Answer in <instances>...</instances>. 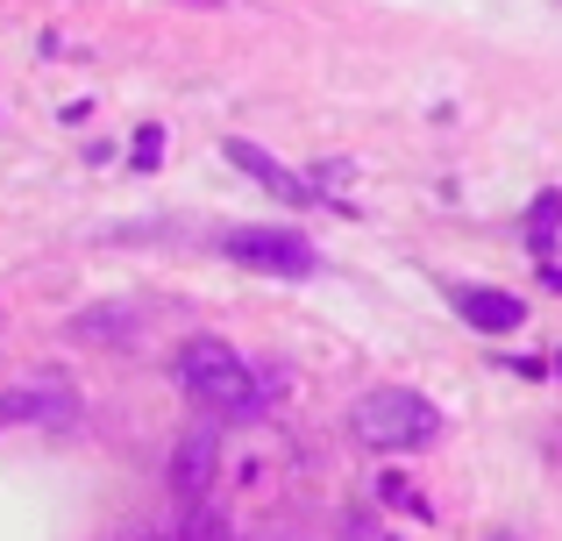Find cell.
<instances>
[{
	"instance_id": "obj_6",
	"label": "cell",
	"mask_w": 562,
	"mask_h": 541,
	"mask_svg": "<svg viewBox=\"0 0 562 541\" xmlns=\"http://www.w3.org/2000/svg\"><path fill=\"white\" fill-rule=\"evenodd\" d=\"M449 306L470 320V328H484V335H513L527 320V300L506 292V285H449Z\"/></svg>"
},
{
	"instance_id": "obj_1",
	"label": "cell",
	"mask_w": 562,
	"mask_h": 541,
	"mask_svg": "<svg viewBox=\"0 0 562 541\" xmlns=\"http://www.w3.org/2000/svg\"><path fill=\"white\" fill-rule=\"evenodd\" d=\"M179 392L200 414H214V420H249V414H263L257 406V377H249V363L235 357L221 335H192V342L179 349Z\"/></svg>"
},
{
	"instance_id": "obj_2",
	"label": "cell",
	"mask_w": 562,
	"mask_h": 541,
	"mask_svg": "<svg viewBox=\"0 0 562 541\" xmlns=\"http://www.w3.org/2000/svg\"><path fill=\"white\" fill-rule=\"evenodd\" d=\"M349 428H357L363 449H384V457H413V449L441 442V406L420 399L413 385H378L349 406Z\"/></svg>"
},
{
	"instance_id": "obj_7",
	"label": "cell",
	"mask_w": 562,
	"mask_h": 541,
	"mask_svg": "<svg viewBox=\"0 0 562 541\" xmlns=\"http://www.w3.org/2000/svg\"><path fill=\"white\" fill-rule=\"evenodd\" d=\"M14 420L65 428V420H79V399L65 385H14V392H0V428H14Z\"/></svg>"
},
{
	"instance_id": "obj_9",
	"label": "cell",
	"mask_w": 562,
	"mask_h": 541,
	"mask_svg": "<svg viewBox=\"0 0 562 541\" xmlns=\"http://www.w3.org/2000/svg\"><path fill=\"white\" fill-rule=\"evenodd\" d=\"M79 335H86V342H128V335H136V320H128L122 306H93V314L79 320Z\"/></svg>"
},
{
	"instance_id": "obj_11",
	"label": "cell",
	"mask_w": 562,
	"mask_h": 541,
	"mask_svg": "<svg viewBox=\"0 0 562 541\" xmlns=\"http://www.w3.org/2000/svg\"><path fill=\"white\" fill-rule=\"evenodd\" d=\"M378 499H384V506H406V514H427V506H420V492H413L398 471H384V477H378Z\"/></svg>"
},
{
	"instance_id": "obj_3",
	"label": "cell",
	"mask_w": 562,
	"mask_h": 541,
	"mask_svg": "<svg viewBox=\"0 0 562 541\" xmlns=\"http://www.w3.org/2000/svg\"><path fill=\"white\" fill-rule=\"evenodd\" d=\"M221 257H235L243 271H263V278H314L321 271V250L300 236V228H221Z\"/></svg>"
},
{
	"instance_id": "obj_4",
	"label": "cell",
	"mask_w": 562,
	"mask_h": 541,
	"mask_svg": "<svg viewBox=\"0 0 562 541\" xmlns=\"http://www.w3.org/2000/svg\"><path fill=\"white\" fill-rule=\"evenodd\" d=\"M221 157H228L235 171H249V179H257L271 200H285V207H328V193H321L314 179H300L292 165H278V157H271V150H257L249 136H228V143H221Z\"/></svg>"
},
{
	"instance_id": "obj_10",
	"label": "cell",
	"mask_w": 562,
	"mask_h": 541,
	"mask_svg": "<svg viewBox=\"0 0 562 541\" xmlns=\"http://www.w3.org/2000/svg\"><path fill=\"white\" fill-rule=\"evenodd\" d=\"M171 534H179V541H235V528L221 514H206V506H192V520H186V528H171Z\"/></svg>"
},
{
	"instance_id": "obj_14",
	"label": "cell",
	"mask_w": 562,
	"mask_h": 541,
	"mask_svg": "<svg viewBox=\"0 0 562 541\" xmlns=\"http://www.w3.org/2000/svg\"><path fill=\"white\" fill-rule=\"evenodd\" d=\"M192 8H221V0H192Z\"/></svg>"
},
{
	"instance_id": "obj_12",
	"label": "cell",
	"mask_w": 562,
	"mask_h": 541,
	"mask_svg": "<svg viewBox=\"0 0 562 541\" xmlns=\"http://www.w3.org/2000/svg\"><path fill=\"white\" fill-rule=\"evenodd\" d=\"M128 165H136V171H157V165H165V128H143L136 150H128Z\"/></svg>"
},
{
	"instance_id": "obj_16",
	"label": "cell",
	"mask_w": 562,
	"mask_h": 541,
	"mask_svg": "<svg viewBox=\"0 0 562 541\" xmlns=\"http://www.w3.org/2000/svg\"><path fill=\"white\" fill-rule=\"evenodd\" d=\"M498 541H506V534H498Z\"/></svg>"
},
{
	"instance_id": "obj_8",
	"label": "cell",
	"mask_w": 562,
	"mask_h": 541,
	"mask_svg": "<svg viewBox=\"0 0 562 541\" xmlns=\"http://www.w3.org/2000/svg\"><path fill=\"white\" fill-rule=\"evenodd\" d=\"M555 228H562V193H541L535 214H527V250L549 257V250H555Z\"/></svg>"
},
{
	"instance_id": "obj_15",
	"label": "cell",
	"mask_w": 562,
	"mask_h": 541,
	"mask_svg": "<svg viewBox=\"0 0 562 541\" xmlns=\"http://www.w3.org/2000/svg\"><path fill=\"white\" fill-rule=\"evenodd\" d=\"M555 371H562V357H555Z\"/></svg>"
},
{
	"instance_id": "obj_13",
	"label": "cell",
	"mask_w": 562,
	"mask_h": 541,
	"mask_svg": "<svg viewBox=\"0 0 562 541\" xmlns=\"http://www.w3.org/2000/svg\"><path fill=\"white\" fill-rule=\"evenodd\" d=\"M143 541H179V534H143Z\"/></svg>"
},
{
	"instance_id": "obj_5",
	"label": "cell",
	"mask_w": 562,
	"mask_h": 541,
	"mask_svg": "<svg viewBox=\"0 0 562 541\" xmlns=\"http://www.w3.org/2000/svg\"><path fill=\"white\" fill-rule=\"evenodd\" d=\"M221 457H228V428H192L179 449H171V492L186 506H200L206 492L221 485Z\"/></svg>"
}]
</instances>
